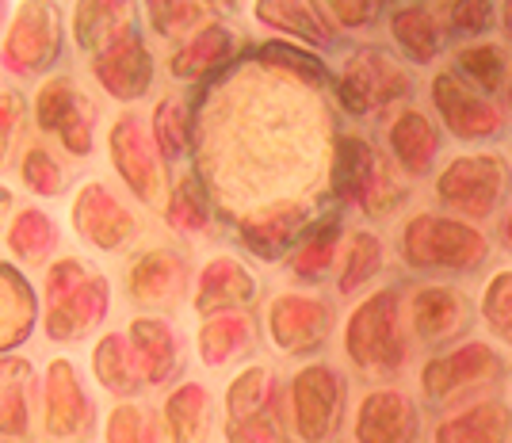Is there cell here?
<instances>
[{"mask_svg": "<svg viewBox=\"0 0 512 443\" xmlns=\"http://www.w3.org/2000/svg\"><path fill=\"white\" fill-rule=\"evenodd\" d=\"M291 405H295V432L302 443H325L341 417V379L333 367H306L295 375L291 386Z\"/></svg>", "mask_w": 512, "mask_h": 443, "instance_id": "9", "label": "cell"}, {"mask_svg": "<svg viewBox=\"0 0 512 443\" xmlns=\"http://www.w3.org/2000/svg\"><path fill=\"white\" fill-rule=\"evenodd\" d=\"M402 249L413 268H459L467 272L486 260V237L467 226L436 214H421L406 226Z\"/></svg>", "mask_w": 512, "mask_h": 443, "instance_id": "3", "label": "cell"}, {"mask_svg": "<svg viewBox=\"0 0 512 443\" xmlns=\"http://www.w3.org/2000/svg\"><path fill=\"white\" fill-rule=\"evenodd\" d=\"M96 81L115 96V100H138V96H146V88L153 81V58L146 43H142V35H138V23L127 27L115 43L107 46L104 54H96Z\"/></svg>", "mask_w": 512, "mask_h": 443, "instance_id": "13", "label": "cell"}, {"mask_svg": "<svg viewBox=\"0 0 512 443\" xmlns=\"http://www.w3.org/2000/svg\"><path fill=\"white\" fill-rule=\"evenodd\" d=\"M92 371H96V379L104 390L111 394H119V398H134L138 390H142V367H138V356H134V348H130L127 337H119V333H107L100 344H96V352H92Z\"/></svg>", "mask_w": 512, "mask_h": 443, "instance_id": "26", "label": "cell"}, {"mask_svg": "<svg viewBox=\"0 0 512 443\" xmlns=\"http://www.w3.org/2000/svg\"><path fill=\"white\" fill-rule=\"evenodd\" d=\"M226 440L230 443H279V428L272 413H260L253 421L226 424Z\"/></svg>", "mask_w": 512, "mask_h": 443, "instance_id": "46", "label": "cell"}, {"mask_svg": "<svg viewBox=\"0 0 512 443\" xmlns=\"http://www.w3.org/2000/svg\"><path fill=\"white\" fill-rule=\"evenodd\" d=\"M505 23H509V31H512V4H509V12H505Z\"/></svg>", "mask_w": 512, "mask_h": 443, "instance_id": "51", "label": "cell"}, {"mask_svg": "<svg viewBox=\"0 0 512 443\" xmlns=\"http://www.w3.org/2000/svg\"><path fill=\"white\" fill-rule=\"evenodd\" d=\"M329 8V16H337L341 23H348V27H360V23H371L375 16H379V4H371V0H337V4H325Z\"/></svg>", "mask_w": 512, "mask_h": 443, "instance_id": "48", "label": "cell"}, {"mask_svg": "<svg viewBox=\"0 0 512 443\" xmlns=\"http://www.w3.org/2000/svg\"><path fill=\"white\" fill-rule=\"evenodd\" d=\"M432 96H436V107H440V115L455 138H490L501 127V111L490 100H482L478 92H470L451 73L432 81Z\"/></svg>", "mask_w": 512, "mask_h": 443, "instance_id": "16", "label": "cell"}, {"mask_svg": "<svg viewBox=\"0 0 512 443\" xmlns=\"http://www.w3.org/2000/svg\"><path fill=\"white\" fill-rule=\"evenodd\" d=\"M501 233H505V245L512 249V214H509V222H505V230H501Z\"/></svg>", "mask_w": 512, "mask_h": 443, "instance_id": "50", "label": "cell"}, {"mask_svg": "<svg viewBox=\"0 0 512 443\" xmlns=\"http://www.w3.org/2000/svg\"><path fill=\"white\" fill-rule=\"evenodd\" d=\"M35 119L39 127L62 138V146L77 157L92 153V127H96V104L69 77H54L35 96Z\"/></svg>", "mask_w": 512, "mask_h": 443, "instance_id": "7", "label": "cell"}, {"mask_svg": "<svg viewBox=\"0 0 512 443\" xmlns=\"http://www.w3.org/2000/svg\"><path fill=\"white\" fill-rule=\"evenodd\" d=\"M188 291V260L180 253L153 249L142 260H134L130 268V302L146 314L172 310L180 295Z\"/></svg>", "mask_w": 512, "mask_h": 443, "instance_id": "15", "label": "cell"}, {"mask_svg": "<svg viewBox=\"0 0 512 443\" xmlns=\"http://www.w3.org/2000/svg\"><path fill=\"white\" fill-rule=\"evenodd\" d=\"M253 344V317L249 314H218L207 317L203 329H199V356L211 367H222L230 359L245 356Z\"/></svg>", "mask_w": 512, "mask_h": 443, "instance_id": "29", "label": "cell"}, {"mask_svg": "<svg viewBox=\"0 0 512 443\" xmlns=\"http://www.w3.org/2000/svg\"><path fill=\"white\" fill-rule=\"evenodd\" d=\"M23 184L35 191V195H62V169L58 161L46 153L43 146H31L23 157Z\"/></svg>", "mask_w": 512, "mask_h": 443, "instance_id": "44", "label": "cell"}, {"mask_svg": "<svg viewBox=\"0 0 512 443\" xmlns=\"http://www.w3.org/2000/svg\"><path fill=\"white\" fill-rule=\"evenodd\" d=\"M448 20H451V27H459V31H482V27H490L493 8L490 4H451Z\"/></svg>", "mask_w": 512, "mask_h": 443, "instance_id": "47", "label": "cell"}, {"mask_svg": "<svg viewBox=\"0 0 512 443\" xmlns=\"http://www.w3.org/2000/svg\"><path fill=\"white\" fill-rule=\"evenodd\" d=\"M73 226L100 253H115V249H123L134 237L130 211L96 180L77 191V199H73Z\"/></svg>", "mask_w": 512, "mask_h": 443, "instance_id": "10", "label": "cell"}, {"mask_svg": "<svg viewBox=\"0 0 512 443\" xmlns=\"http://www.w3.org/2000/svg\"><path fill=\"white\" fill-rule=\"evenodd\" d=\"M111 287L85 260L65 256L46 272V337L65 340L88 337L107 314Z\"/></svg>", "mask_w": 512, "mask_h": 443, "instance_id": "1", "label": "cell"}, {"mask_svg": "<svg viewBox=\"0 0 512 443\" xmlns=\"http://www.w3.org/2000/svg\"><path fill=\"white\" fill-rule=\"evenodd\" d=\"M211 428V394L199 382H184L165 405V432L172 443H203Z\"/></svg>", "mask_w": 512, "mask_h": 443, "instance_id": "27", "label": "cell"}, {"mask_svg": "<svg viewBox=\"0 0 512 443\" xmlns=\"http://www.w3.org/2000/svg\"><path fill=\"white\" fill-rule=\"evenodd\" d=\"M268 329H272L276 348H283V352H291V356L314 352L333 329V310L321 298L279 295L272 302V314H268Z\"/></svg>", "mask_w": 512, "mask_h": 443, "instance_id": "12", "label": "cell"}, {"mask_svg": "<svg viewBox=\"0 0 512 443\" xmlns=\"http://www.w3.org/2000/svg\"><path fill=\"white\" fill-rule=\"evenodd\" d=\"M107 443H165V413H153L150 405H115Z\"/></svg>", "mask_w": 512, "mask_h": 443, "instance_id": "36", "label": "cell"}, {"mask_svg": "<svg viewBox=\"0 0 512 443\" xmlns=\"http://www.w3.org/2000/svg\"><path fill=\"white\" fill-rule=\"evenodd\" d=\"M23 127V100L16 92H0V169L12 153V142Z\"/></svg>", "mask_w": 512, "mask_h": 443, "instance_id": "45", "label": "cell"}, {"mask_svg": "<svg viewBox=\"0 0 512 443\" xmlns=\"http://www.w3.org/2000/svg\"><path fill=\"white\" fill-rule=\"evenodd\" d=\"M306 218H310V211L302 203H272L264 211L249 214L237 226V233H241V241L260 260H279V256L295 245V237L306 230Z\"/></svg>", "mask_w": 512, "mask_h": 443, "instance_id": "17", "label": "cell"}, {"mask_svg": "<svg viewBox=\"0 0 512 443\" xmlns=\"http://www.w3.org/2000/svg\"><path fill=\"white\" fill-rule=\"evenodd\" d=\"M348 359L363 375H390L406 359V340L398 333V291H379L363 302L344 333Z\"/></svg>", "mask_w": 512, "mask_h": 443, "instance_id": "2", "label": "cell"}, {"mask_svg": "<svg viewBox=\"0 0 512 443\" xmlns=\"http://www.w3.org/2000/svg\"><path fill=\"white\" fill-rule=\"evenodd\" d=\"M417 432V409L398 390H375L367 394L356 417V440L360 443H409Z\"/></svg>", "mask_w": 512, "mask_h": 443, "instance_id": "18", "label": "cell"}, {"mask_svg": "<svg viewBox=\"0 0 512 443\" xmlns=\"http://www.w3.org/2000/svg\"><path fill=\"white\" fill-rule=\"evenodd\" d=\"M256 20L268 23V27H279V31H287V35H302L306 43L314 46H325L333 43V35H329V27L321 20L318 4H256Z\"/></svg>", "mask_w": 512, "mask_h": 443, "instance_id": "34", "label": "cell"}, {"mask_svg": "<svg viewBox=\"0 0 512 443\" xmlns=\"http://www.w3.org/2000/svg\"><path fill=\"white\" fill-rule=\"evenodd\" d=\"M31 386H35V367L27 359L0 356V432L4 436H27Z\"/></svg>", "mask_w": 512, "mask_h": 443, "instance_id": "22", "label": "cell"}, {"mask_svg": "<svg viewBox=\"0 0 512 443\" xmlns=\"http://www.w3.org/2000/svg\"><path fill=\"white\" fill-rule=\"evenodd\" d=\"M509 100H512V81H509Z\"/></svg>", "mask_w": 512, "mask_h": 443, "instance_id": "52", "label": "cell"}, {"mask_svg": "<svg viewBox=\"0 0 512 443\" xmlns=\"http://www.w3.org/2000/svg\"><path fill=\"white\" fill-rule=\"evenodd\" d=\"M130 348L138 356V367L146 382L161 386V382H172L180 375V340L172 333L165 321L157 317H138L130 325Z\"/></svg>", "mask_w": 512, "mask_h": 443, "instance_id": "20", "label": "cell"}, {"mask_svg": "<svg viewBox=\"0 0 512 443\" xmlns=\"http://www.w3.org/2000/svg\"><path fill=\"white\" fill-rule=\"evenodd\" d=\"M207 218H211V203H207L203 180L195 172L180 176V184L169 195V226L180 233H199L207 230Z\"/></svg>", "mask_w": 512, "mask_h": 443, "instance_id": "37", "label": "cell"}, {"mask_svg": "<svg viewBox=\"0 0 512 443\" xmlns=\"http://www.w3.org/2000/svg\"><path fill=\"white\" fill-rule=\"evenodd\" d=\"M337 241H341V222H337V218H325L318 230L310 233L299 249L291 253V272L302 275V279H318V275L333 264Z\"/></svg>", "mask_w": 512, "mask_h": 443, "instance_id": "38", "label": "cell"}, {"mask_svg": "<svg viewBox=\"0 0 512 443\" xmlns=\"http://www.w3.org/2000/svg\"><path fill=\"white\" fill-rule=\"evenodd\" d=\"M512 413L501 401H482L436 428V443H505Z\"/></svg>", "mask_w": 512, "mask_h": 443, "instance_id": "23", "label": "cell"}, {"mask_svg": "<svg viewBox=\"0 0 512 443\" xmlns=\"http://www.w3.org/2000/svg\"><path fill=\"white\" fill-rule=\"evenodd\" d=\"M234 54V35L222 27V23H207L199 35H192L188 43L172 54V77L180 81H195V77H207L214 69L230 62Z\"/></svg>", "mask_w": 512, "mask_h": 443, "instance_id": "25", "label": "cell"}, {"mask_svg": "<svg viewBox=\"0 0 512 443\" xmlns=\"http://www.w3.org/2000/svg\"><path fill=\"white\" fill-rule=\"evenodd\" d=\"M467 325V302L448 287H425L413 298V329L428 344L455 337Z\"/></svg>", "mask_w": 512, "mask_h": 443, "instance_id": "24", "label": "cell"}, {"mask_svg": "<svg viewBox=\"0 0 512 443\" xmlns=\"http://www.w3.org/2000/svg\"><path fill=\"white\" fill-rule=\"evenodd\" d=\"M390 27H394V39L402 43L409 58L432 62L440 54V27H436V16L428 8H402V12H394Z\"/></svg>", "mask_w": 512, "mask_h": 443, "instance_id": "35", "label": "cell"}, {"mask_svg": "<svg viewBox=\"0 0 512 443\" xmlns=\"http://www.w3.org/2000/svg\"><path fill=\"white\" fill-rule=\"evenodd\" d=\"M8 249L23 264L43 268L46 260H50V253L58 249V226H54V218L35 211V207L20 211L16 222H12V230H8Z\"/></svg>", "mask_w": 512, "mask_h": 443, "instance_id": "31", "label": "cell"}, {"mask_svg": "<svg viewBox=\"0 0 512 443\" xmlns=\"http://www.w3.org/2000/svg\"><path fill=\"white\" fill-rule=\"evenodd\" d=\"M409 92V77L398 69V62L367 46V50H356L348 62H344L341 73V104L352 111V115H367L375 107H386L394 100H402Z\"/></svg>", "mask_w": 512, "mask_h": 443, "instance_id": "6", "label": "cell"}, {"mask_svg": "<svg viewBox=\"0 0 512 443\" xmlns=\"http://www.w3.org/2000/svg\"><path fill=\"white\" fill-rule=\"evenodd\" d=\"M153 142L161 149V157H165V165L176 161L188 142H192V127H188V107L180 104V100H165V104H157L153 111Z\"/></svg>", "mask_w": 512, "mask_h": 443, "instance_id": "39", "label": "cell"}, {"mask_svg": "<svg viewBox=\"0 0 512 443\" xmlns=\"http://www.w3.org/2000/svg\"><path fill=\"white\" fill-rule=\"evenodd\" d=\"M111 157L115 169L127 180V188L146 203V207H161L165 203V157L153 142L146 123L138 119V111H127L115 119L111 127Z\"/></svg>", "mask_w": 512, "mask_h": 443, "instance_id": "4", "label": "cell"}, {"mask_svg": "<svg viewBox=\"0 0 512 443\" xmlns=\"http://www.w3.org/2000/svg\"><path fill=\"white\" fill-rule=\"evenodd\" d=\"M58 46H62V12H58V4H20L16 20L8 27L0 58L8 65V73L35 77L58 58Z\"/></svg>", "mask_w": 512, "mask_h": 443, "instance_id": "5", "label": "cell"}, {"mask_svg": "<svg viewBox=\"0 0 512 443\" xmlns=\"http://www.w3.org/2000/svg\"><path fill=\"white\" fill-rule=\"evenodd\" d=\"M127 27H134L130 4H77V16H73L77 43H81V50H88L92 58L104 54L107 46L115 43Z\"/></svg>", "mask_w": 512, "mask_h": 443, "instance_id": "30", "label": "cell"}, {"mask_svg": "<svg viewBox=\"0 0 512 443\" xmlns=\"http://www.w3.org/2000/svg\"><path fill=\"white\" fill-rule=\"evenodd\" d=\"M256 298L253 275L237 264L234 256H214L199 275V291H195V310L203 317L237 314L245 302Z\"/></svg>", "mask_w": 512, "mask_h": 443, "instance_id": "19", "label": "cell"}, {"mask_svg": "<svg viewBox=\"0 0 512 443\" xmlns=\"http://www.w3.org/2000/svg\"><path fill=\"white\" fill-rule=\"evenodd\" d=\"M390 146H394V157L409 172H428L436 149H440V138H436V130H432V123H428L421 111H406L390 127Z\"/></svg>", "mask_w": 512, "mask_h": 443, "instance_id": "32", "label": "cell"}, {"mask_svg": "<svg viewBox=\"0 0 512 443\" xmlns=\"http://www.w3.org/2000/svg\"><path fill=\"white\" fill-rule=\"evenodd\" d=\"M482 317L497 337L512 340V272H497L482 298Z\"/></svg>", "mask_w": 512, "mask_h": 443, "instance_id": "42", "label": "cell"}, {"mask_svg": "<svg viewBox=\"0 0 512 443\" xmlns=\"http://www.w3.org/2000/svg\"><path fill=\"white\" fill-rule=\"evenodd\" d=\"M46 432L54 440H73V436H85L88 424H92V401H88L85 386L77 379V367L69 359H54L46 367Z\"/></svg>", "mask_w": 512, "mask_h": 443, "instance_id": "14", "label": "cell"}, {"mask_svg": "<svg viewBox=\"0 0 512 443\" xmlns=\"http://www.w3.org/2000/svg\"><path fill=\"white\" fill-rule=\"evenodd\" d=\"M379 268H383V245H379V237L375 233H356L348 241V260H344V272H341V295L360 291Z\"/></svg>", "mask_w": 512, "mask_h": 443, "instance_id": "40", "label": "cell"}, {"mask_svg": "<svg viewBox=\"0 0 512 443\" xmlns=\"http://www.w3.org/2000/svg\"><path fill=\"white\" fill-rule=\"evenodd\" d=\"M8 214H12V191L0 188V230H4V222H8Z\"/></svg>", "mask_w": 512, "mask_h": 443, "instance_id": "49", "label": "cell"}, {"mask_svg": "<svg viewBox=\"0 0 512 443\" xmlns=\"http://www.w3.org/2000/svg\"><path fill=\"white\" fill-rule=\"evenodd\" d=\"M39 298L12 264H0V352L20 348L35 329Z\"/></svg>", "mask_w": 512, "mask_h": 443, "instance_id": "21", "label": "cell"}, {"mask_svg": "<svg viewBox=\"0 0 512 443\" xmlns=\"http://www.w3.org/2000/svg\"><path fill=\"white\" fill-rule=\"evenodd\" d=\"M276 401V379L268 367H249L241 371L226 394V409H230V424L253 421L260 413H272Z\"/></svg>", "mask_w": 512, "mask_h": 443, "instance_id": "33", "label": "cell"}, {"mask_svg": "<svg viewBox=\"0 0 512 443\" xmlns=\"http://www.w3.org/2000/svg\"><path fill=\"white\" fill-rule=\"evenodd\" d=\"M459 65H463V73H467L470 81L478 88H501V77H505V58H501V50L497 46H470L459 54Z\"/></svg>", "mask_w": 512, "mask_h": 443, "instance_id": "43", "label": "cell"}, {"mask_svg": "<svg viewBox=\"0 0 512 443\" xmlns=\"http://www.w3.org/2000/svg\"><path fill=\"white\" fill-rule=\"evenodd\" d=\"M0 16H4V4H0Z\"/></svg>", "mask_w": 512, "mask_h": 443, "instance_id": "53", "label": "cell"}, {"mask_svg": "<svg viewBox=\"0 0 512 443\" xmlns=\"http://www.w3.org/2000/svg\"><path fill=\"white\" fill-rule=\"evenodd\" d=\"M497 375H501V359L490 344H463V348L428 363L425 394L436 401H451L482 382H497Z\"/></svg>", "mask_w": 512, "mask_h": 443, "instance_id": "11", "label": "cell"}, {"mask_svg": "<svg viewBox=\"0 0 512 443\" xmlns=\"http://www.w3.org/2000/svg\"><path fill=\"white\" fill-rule=\"evenodd\" d=\"M379 176V161L363 138H341L333 157V191L348 203H363Z\"/></svg>", "mask_w": 512, "mask_h": 443, "instance_id": "28", "label": "cell"}, {"mask_svg": "<svg viewBox=\"0 0 512 443\" xmlns=\"http://www.w3.org/2000/svg\"><path fill=\"white\" fill-rule=\"evenodd\" d=\"M509 184V172L501 165V157L493 153H482V157H459L451 161L448 172L440 176V199L455 207L459 214L467 218H486V214L497 207L501 191Z\"/></svg>", "mask_w": 512, "mask_h": 443, "instance_id": "8", "label": "cell"}, {"mask_svg": "<svg viewBox=\"0 0 512 443\" xmlns=\"http://www.w3.org/2000/svg\"><path fill=\"white\" fill-rule=\"evenodd\" d=\"M146 12H150V23L157 35H188L195 23L207 16V4H161V0H153L146 4Z\"/></svg>", "mask_w": 512, "mask_h": 443, "instance_id": "41", "label": "cell"}]
</instances>
